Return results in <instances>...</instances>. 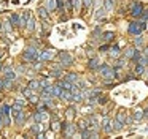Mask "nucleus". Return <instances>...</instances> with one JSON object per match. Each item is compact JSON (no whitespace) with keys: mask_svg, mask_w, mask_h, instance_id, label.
<instances>
[{"mask_svg":"<svg viewBox=\"0 0 148 139\" xmlns=\"http://www.w3.org/2000/svg\"><path fill=\"white\" fill-rule=\"evenodd\" d=\"M145 28H147L145 21H138V22H131V24H129V27H127V32L131 35H135V36H137V35H140Z\"/></svg>","mask_w":148,"mask_h":139,"instance_id":"1","label":"nucleus"},{"mask_svg":"<svg viewBox=\"0 0 148 139\" xmlns=\"http://www.w3.org/2000/svg\"><path fill=\"white\" fill-rule=\"evenodd\" d=\"M40 49L38 47H34V46H30V47H27L26 51H24V54H23V57H24V60H27V62H34V60H37L40 57Z\"/></svg>","mask_w":148,"mask_h":139,"instance_id":"2","label":"nucleus"},{"mask_svg":"<svg viewBox=\"0 0 148 139\" xmlns=\"http://www.w3.org/2000/svg\"><path fill=\"white\" fill-rule=\"evenodd\" d=\"M100 74L105 81H108V79H113L116 76V70L110 68L108 65H100Z\"/></svg>","mask_w":148,"mask_h":139,"instance_id":"3","label":"nucleus"},{"mask_svg":"<svg viewBox=\"0 0 148 139\" xmlns=\"http://www.w3.org/2000/svg\"><path fill=\"white\" fill-rule=\"evenodd\" d=\"M142 13H143V5L140 2H134L131 5V16L132 18H140Z\"/></svg>","mask_w":148,"mask_h":139,"instance_id":"4","label":"nucleus"},{"mask_svg":"<svg viewBox=\"0 0 148 139\" xmlns=\"http://www.w3.org/2000/svg\"><path fill=\"white\" fill-rule=\"evenodd\" d=\"M59 59H61L62 66H70L72 65V55L69 52H61L59 54Z\"/></svg>","mask_w":148,"mask_h":139,"instance_id":"5","label":"nucleus"},{"mask_svg":"<svg viewBox=\"0 0 148 139\" xmlns=\"http://www.w3.org/2000/svg\"><path fill=\"white\" fill-rule=\"evenodd\" d=\"M112 125H113V122L108 119V117H103V119H102V128H103V131H105V133H112L113 131V126Z\"/></svg>","mask_w":148,"mask_h":139,"instance_id":"6","label":"nucleus"},{"mask_svg":"<svg viewBox=\"0 0 148 139\" xmlns=\"http://www.w3.org/2000/svg\"><path fill=\"white\" fill-rule=\"evenodd\" d=\"M61 98H62V100H65V101H72V100H73V92L67 90V88H62Z\"/></svg>","mask_w":148,"mask_h":139,"instance_id":"7","label":"nucleus"},{"mask_svg":"<svg viewBox=\"0 0 148 139\" xmlns=\"http://www.w3.org/2000/svg\"><path fill=\"white\" fill-rule=\"evenodd\" d=\"M29 88H30V90L42 92V84H40V81H30L29 82Z\"/></svg>","mask_w":148,"mask_h":139,"instance_id":"8","label":"nucleus"},{"mask_svg":"<svg viewBox=\"0 0 148 139\" xmlns=\"http://www.w3.org/2000/svg\"><path fill=\"white\" fill-rule=\"evenodd\" d=\"M51 59H53V52L51 51H46V52H43L38 57V62H46V60H51Z\"/></svg>","mask_w":148,"mask_h":139,"instance_id":"9","label":"nucleus"},{"mask_svg":"<svg viewBox=\"0 0 148 139\" xmlns=\"http://www.w3.org/2000/svg\"><path fill=\"white\" fill-rule=\"evenodd\" d=\"M46 8H48V11H54L56 8H58V3H56V0H46Z\"/></svg>","mask_w":148,"mask_h":139,"instance_id":"10","label":"nucleus"},{"mask_svg":"<svg viewBox=\"0 0 148 139\" xmlns=\"http://www.w3.org/2000/svg\"><path fill=\"white\" fill-rule=\"evenodd\" d=\"M38 14L42 16L45 21H48V18H49V13H48V8H45V6H42V8H38Z\"/></svg>","mask_w":148,"mask_h":139,"instance_id":"11","label":"nucleus"},{"mask_svg":"<svg viewBox=\"0 0 148 139\" xmlns=\"http://www.w3.org/2000/svg\"><path fill=\"white\" fill-rule=\"evenodd\" d=\"M61 93H62V85L56 84L54 87H53V96H61Z\"/></svg>","mask_w":148,"mask_h":139,"instance_id":"12","label":"nucleus"},{"mask_svg":"<svg viewBox=\"0 0 148 139\" xmlns=\"http://www.w3.org/2000/svg\"><path fill=\"white\" fill-rule=\"evenodd\" d=\"M65 79H67V81H70L72 84H77V82L80 81V79H78V74H75V73H69Z\"/></svg>","mask_w":148,"mask_h":139,"instance_id":"13","label":"nucleus"},{"mask_svg":"<svg viewBox=\"0 0 148 139\" xmlns=\"http://www.w3.org/2000/svg\"><path fill=\"white\" fill-rule=\"evenodd\" d=\"M99 59H91L89 60V63H88V66H89L91 70H96V68H99Z\"/></svg>","mask_w":148,"mask_h":139,"instance_id":"14","label":"nucleus"},{"mask_svg":"<svg viewBox=\"0 0 148 139\" xmlns=\"http://www.w3.org/2000/svg\"><path fill=\"white\" fill-rule=\"evenodd\" d=\"M102 36H103V41H107V43H108V41H112L113 38H115V33H113V32H105Z\"/></svg>","mask_w":148,"mask_h":139,"instance_id":"15","label":"nucleus"},{"mask_svg":"<svg viewBox=\"0 0 148 139\" xmlns=\"http://www.w3.org/2000/svg\"><path fill=\"white\" fill-rule=\"evenodd\" d=\"M135 52H137L135 47H127V51H126V57H127V59H132V57L135 55Z\"/></svg>","mask_w":148,"mask_h":139,"instance_id":"16","label":"nucleus"},{"mask_svg":"<svg viewBox=\"0 0 148 139\" xmlns=\"http://www.w3.org/2000/svg\"><path fill=\"white\" fill-rule=\"evenodd\" d=\"M123 125H124V123H123V122H119L118 119H116V120H113V130H116V131H119V130L123 128Z\"/></svg>","mask_w":148,"mask_h":139,"instance_id":"17","label":"nucleus"},{"mask_svg":"<svg viewBox=\"0 0 148 139\" xmlns=\"http://www.w3.org/2000/svg\"><path fill=\"white\" fill-rule=\"evenodd\" d=\"M119 52H121V51H119L118 46H113L112 49H110V55H112V57H118Z\"/></svg>","mask_w":148,"mask_h":139,"instance_id":"18","label":"nucleus"},{"mask_svg":"<svg viewBox=\"0 0 148 139\" xmlns=\"http://www.w3.org/2000/svg\"><path fill=\"white\" fill-rule=\"evenodd\" d=\"M34 28H35V21H34V19H29V22H27V32H32Z\"/></svg>","mask_w":148,"mask_h":139,"instance_id":"19","label":"nucleus"},{"mask_svg":"<svg viewBox=\"0 0 148 139\" xmlns=\"http://www.w3.org/2000/svg\"><path fill=\"white\" fill-rule=\"evenodd\" d=\"M11 22H13L14 25H21V19H19V16H18V14H13V16H11Z\"/></svg>","mask_w":148,"mask_h":139,"instance_id":"20","label":"nucleus"},{"mask_svg":"<svg viewBox=\"0 0 148 139\" xmlns=\"http://www.w3.org/2000/svg\"><path fill=\"white\" fill-rule=\"evenodd\" d=\"M30 18V14H29V11H24V14H23V18H21V25H24L26 24V21Z\"/></svg>","mask_w":148,"mask_h":139,"instance_id":"21","label":"nucleus"},{"mask_svg":"<svg viewBox=\"0 0 148 139\" xmlns=\"http://www.w3.org/2000/svg\"><path fill=\"white\" fill-rule=\"evenodd\" d=\"M65 6H67V11H73V0H67L65 2Z\"/></svg>","mask_w":148,"mask_h":139,"instance_id":"22","label":"nucleus"},{"mask_svg":"<svg viewBox=\"0 0 148 139\" xmlns=\"http://www.w3.org/2000/svg\"><path fill=\"white\" fill-rule=\"evenodd\" d=\"M113 5H115V0H105V8L107 9H112Z\"/></svg>","mask_w":148,"mask_h":139,"instance_id":"23","label":"nucleus"},{"mask_svg":"<svg viewBox=\"0 0 148 139\" xmlns=\"http://www.w3.org/2000/svg\"><path fill=\"white\" fill-rule=\"evenodd\" d=\"M135 73H137V74H142V73H145V68H143V65H142V63H138V65H137V68H135Z\"/></svg>","mask_w":148,"mask_h":139,"instance_id":"24","label":"nucleus"},{"mask_svg":"<svg viewBox=\"0 0 148 139\" xmlns=\"http://www.w3.org/2000/svg\"><path fill=\"white\" fill-rule=\"evenodd\" d=\"M116 119H118L119 122L126 123V115H124V112H118V115H116Z\"/></svg>","mask_w":148,"mask_h":139,"instance_id":"25","label":"nucleus"},{"mask_svg":"<svg viewBox=\"0 0 148 139\" xmlns=\"http://www.w3.org/2000/svg\"><path fill=\"white\" fill-rule=\"evenodd\" d=\"M24 117H26V112H19V115L16 117V122H18V123H23Z\"/></svg>","mask_w":148,"mask_h":139,"instance_id":"26","label":"nucleus"},{"mask_svg":"<svg viewBox=\"0 0 148 139\" xmlns=\"http://www.w3.org/2000/svg\"><path fill=\"white\" fill-rule=\"evenodd\" d=\"M23 93H24V96H27V98L32 96V90H30V88H23Z\"/></svg>","mask_w":148,"mask_h":139,"instance_id":"27","label":"nucleus"},{"mask_svg":"<svg viewBox=\"0 0 148 139\" xmlns=\"http://www.w3.org/2000/svg\"><path fill=\"white\" fill-rule=\"evenodd\" d=\"M78 128H80L81 131H83V130H86V128H88V123L84 122V120H81V122L78 123Z\"/></svg>","mask_w":148,"mask_h":139,"instance_id":"28","label":"nucleus"},{"mask_svg":"<svg viewBox=\"0 0 148 139\" xmlns=\"http://www.w3.org/2000/svg\"><path fill=\"white\" fill-rule=\"evenodd\" d=\"M143 115L145 114L142 112V111H137V112L134 114V117H135V120H140V119H143Z\"/></svg>","mask_w":148,"mask_h":139,"instance_id":"29","label":"nucleus"},{"mask_svg":"<svg viewBox=\"0 0 148 139\" xmlns=\"http://www.w3.org/2000/svg\"><path fill=\"white\" fill-rule=\"evenodd\" d=\"M80 2H81V0H73V8H75V11H78V9H80Z\"/></svg>","mask_w":148,"mask_h":139,"instance_id":"30","label":"nucleus"},{"mask_svg":"<svg viewBox=\"0 0 148 139\" xmlns=\"http://www.w3.org/2000/svg\"><path fill=\"white\" fill-rule=\"evenodd\" d=\"M140 18H142V21H147V19H148V8L145 9L143 13H142V16H140Z\"/></svg>","mask_w":148,"mask_h":139,"instance_id":"31","label":"nucleus"},{"mask_svg":"<svg viewBox=\"0 0 148 139\" xmlns=\"http://www.w3.org/2000/svg\"><path fill=\"white\" fill-rule=\"evenodd\" d=\"M108 49H110L108 44H102V46L99 47V51H102V52H105V51H108Z\"/></svg>","mask_w":148,"mask_h":139,"instance_id":"32","label":"nucleus"},{"mask_svg":"<svg viewBox=\"0 0 148 139\" xmlns=\"http://www.w3.org/2000/svg\"><path fill=\"white\" fill-rule=\"evenodd\" d=\"M92 5V0H84V8H91Z\"/></svg>","mask_w":148,"mask_h":139,"instance_id":"33","label":"nucleus"},{"mask_svg":"<svg viewBox=\"0 0 148 139\" xmlns=\"http://www.w3.org/2000/svg\"><path fill=\"white\" fill-rule=\"evenodd\" d=\"M142 43H143V40H142V38L138 36V35H137V38H135V44H137V46H140Z\"/></svg>","mask_w":148,"mask_h":139,"instance_id":"34","label":"nucleus"},{"mask_svg":"<svg viewBox=\"0 0 148 139\" xmlns=\"http://www.w3.org/2000/svg\"><path fill=\"white\" fill-rule=\"evenodd\" d=\"M67 117H69V119L73 117V109H72V107H70V109H67Z\"/></svg>","mask_w":148,"mask_h":139,"instance_id":"35","label":"nucleus"},{"mask_svg":"<svg viewBox=\"0 0 148 139\" xmlns=\"http://www.w3.org/2000/svg\"><path fill=\"white\" fill-rule=\"evenodd\" d=\"M58 3V8H64V0H56Z\"/></svg>","mask_w":148,"mask_h":139,"instance_id":"36","label":"nucleus"},{"mask_svg":"<svg viewBox=\"0 0 148 139\" xmlns=\"http://www.w3.org/2000/svg\"><path fill=\"white\" fill-rule=\"evenodd\" d=\"M99 103H100V104H105V103H107V96H100V98H99Z\"/></svg>","mask_w":148,"mask_h":139,"instance_id":"37","label":"nucleus"},{"mask_svg":"<svg viewBox=\"0 0 148 139\" xmlns=\"http://www.w3.org/2000/svg\"><path fill=\"white\" fill-rule=\"evenodd\" d=\"M16 103H18V104H21V106H24V104H26V101H24V100H21V98H18V100H16Z\"/></svg>","mask_w":148,"mask_h":139,"instance_id":"38","label":"nucleus"},{"mask_svg":"<svg viewBox=\"0 0 148 139\" xmlns=\"http://www.w3.org/2000/svg\"><path fill=\"white\" fill-rule=\"evenodd\" d=\"M32 131L34 133H38L40 131V126H32Z\"/></svg>","mask_w":148,"mask_h":139,"instance_id":"39","label":"nucleus"},{"mask_svg":"<svg viewBox=\"0 0 148 139\" xmlns=\"http://www.w3.org/2000/svg\"><path fill=\"white\" fill-rule=\"evenodd\" d=\"M147 55H148V47H147Z\"/></svg>","mask_w":148,"mask_h":139,"instance_id":"40","label":"nucleus"},{"mask_svg":"<svg viewBox=\"0 0 148 139\" xmlns=\"http://www.w3.org/2000/svg\"><path fill=\"white\" fill-rule=\"evenodd\" d=\"M0 70H2V65H0Z\"/></svg>","mask_w":148,"mask_h":139,"instance_id":"41","label":"nucleus"}]
</instances>
